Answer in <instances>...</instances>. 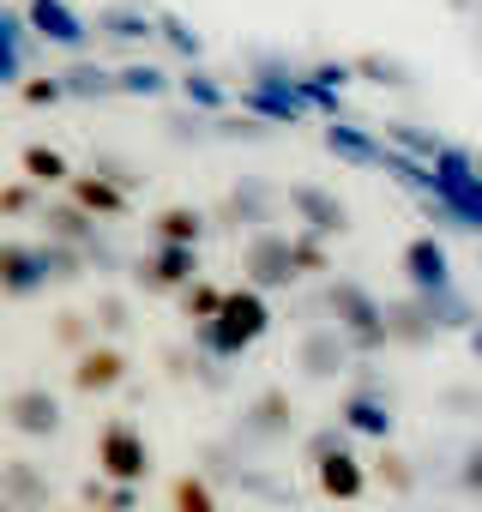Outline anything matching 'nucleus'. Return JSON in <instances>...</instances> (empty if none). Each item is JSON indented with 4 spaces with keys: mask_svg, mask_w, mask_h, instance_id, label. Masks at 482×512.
Segmentation results:
<instances>
[{
    "mask_svg": "<svg viewBox=\"0 0 482 512\" xmlns=\"http://www.w3.org/2000/svg\"><path fill=\"white\" fill-rule=\"evenodd\" d=\"M266 332H272V302H266V290H254V284L229 290L217 320H193V326H187L193 350L211 356V362H223V368H229L235 356H248Z\"/></svg>",
    "mask_w": 482,
    "mask_h": 512,
    "instance_id": "1",
    "label": "nucleus"
},
{
    "mask_svg": "<svg viewBox=\"0 0 482 512\" xmlns=\"http://www.w3.org/2000/svg\"><path fill=\"white\" fill-rule=\"evenodd\" d=\"M320 308H326V320L356 344V356H374V350L392 344V332H386V302H374L368 284H356V278H332V284L320 290Z\"/></svg>",
    "mask_w": 482,
    "mask_h": 512,
    "instance_id": "2",
    "label": "nucleus"
},
{
    "mask_svg": "<svg viewBox=\"0 0 482 512\" xmlns=\"http://www.w3.org/2000/svg\"><path fill=\"white\" fill-rule=\"evenodd\" d=\"M241 278H248L254 290H296L302 272H296V235L284 229H248V241H241Z\"/></svg>",
    "mask_w": 482,
    "mask_h": 512,
    "instance_id": "3",
    "label": "nucleus"
},
{
    "mask_svg": "<svg viewBox=\"0 0 482 512\" xmlns=\"http://www.w3.org/2000/svg\"><path fill=\"white\" fill-rule=\"evenodd\" d=\"M199 278V247H175V241H151V253L133 260V284L151 296H181Z\"/></svg>",
    "mask_w": 482,
    "mask_h": 512,
    "instance_id": "4",
    "label": "nucleus"
},
{
    "mask_svg": "<svg viewBox=\"0 0 482 512\" xmlns=\"http://www.w3.org/2000/svg\"><path fill=\"white\" fill-rule=\"evenodd\" d=\"M97 470L109 482H145L151 476V446H145V434L127 416L103 422V434H97Z\"/></svg>",
    "mask_w": 482,
    "mask_h": 512,
    "instance_id": "5",
    "label": "nucleus"
},
{
    "mask_svg": "<svg viewBox=\"0 0 482 512\" xmlns=\"http://www.w3.org/2000/svg\"><path fill=\"white\" fill-rule=\"evenodd\" d=\"M278 211H284V193L272 187V181H260V175H241L229 193H223V205L211 211L223 229H272L278 223Z\"/></svg>",
    "mask_w": 482,
    "mask_h": 512,
    "instance_id": "6",
    "label": "nucleus"
},
{
    "mask_svg": "<svg viewBox=\"0 0 482 512\" xmlns=\"http://www.w3.org/2000/svg\"><path fill=\"white\" fill-rule=\"evenodd\" d=\"M25 25H31V37L37 43H49V49H67V55H85L91 49V19H79L67 0H25Z\"/></svg>",
    "mask_w": 482,
    "mask_h": 512,
    "instance_id": "7",
    "label": "nucleus"
},
{
    "mask_svg": "<svg viewBox=\"0 0 482 512\" xmlns=\"http://www.w3.org/2000/svg\"><path fill=\"white\" fill-rule=\"evenodd\" d=\"M338 422L350 428V434H368V440H392V398H386V386L374 380V368H362V380L344 392V404H338Z\"/></svg>",
    "mask_w": 482,
    "mask_h": 512,
    "instance_id": "8",
    "label": "nucleus"
},
{
    "mask_svg": "<svg viewBox=\"0 0 482 512\" xmlns=\"http://www.w3.org/2000/svg\"><path fill=\"white\" fill-rule=\"evenodd\" d=\"M49 290V266H43V241H0V302H31Z\"/></svg>",
    "mask_w": 482,
    "mask_h": 512,
    "instance_id": "9",
    "label": "nucleus"
},
{
    "mask_svg": "<svg viewBox=\"0 0 482 512\" xmlns=\"http://www.w3.org/2000/svg\"><path fill=\"white\" fill-rule=\"evenodd\" d=\"M290 434H296V404H290L284 386H266L248 410H241V428H235L241 446H278Z\"/></svg>",
    "mask_w": 482,
    "mask_h": 512,
    "instance_id": "10",
    "label": "nucleus"
},
{
    "mask_svg": "<svg viewBox=\"0 0 482 512\" xmlns=\"http://www.w3.org/2000/svg\"><path fill=\"white\" fill-rule=\"evenodd\" d=\"M350 356H356V344L326 320V326H308L302 338H296V368H302V380H338V374H350Z\"/></svg>",
    "mask_w": 482,
    "mask_h": 512,
    "instance_id": "11",
    "label": "nucleus"
},
{
    "mask_svg": "<svg viewBox=\"0 0 482 512\" xmlns=\"http://www.w3.org/2000/svg\"><path fill=\"white\" fill-rule=\"evenodd\" d=\"M0 416H7V428L25 434V440H55L61 422H67V416H61V398H55L49 386H19V392H7Z\"/></svg>",
    "mask_w": 482,
    "mask_h": 512,
    "instance_id": "12",
    "label": "nucleus"
},
{
    "mask_svg": "<svg viewBox=\"0 0 482 512\" xmlns=\"http://www.w3.org/2000/svg\"><path fill=\"white\" fill-rule=\"evenodd\" d=\"M127 374H133V362L115 344H91V350L73 356V392L79 398H109V392L127 386Z\"/></svg>",
    "mask_w": 482,
    "mask_h": 512,
    "instance_id": "13",
    "label": "nucleus"
},
{
    "mask_svg": "<svg viewBox=\"0 0 482 512\" xmlns=\"http://www.w3.org/2000/svg\"><path fill=\"white\" fill-rule=\"evenodd\" d=\"M284 205L302 217V229H314V235H326V241L350 235V211H344V199H338V193H326L320 181H296V187L284 193Z\"/></svg>",
    "mask_w": 482,
    "mask_h": 512,
    "instance_id": "14",
    "label": "nucleus"
},
{
    "mask_svg": "<svg viewBox=\"0 0 482 512\" xmlns=\"http://www.w3.org/2000/svg\"><path fill=\"white\" fill-rule=\"evenodd\" d=\"M404 278H410V290L416 296H446V290H458L452 284V260H446V247L434 241V235H416L410 247H404Z\"/></svg>",
    "mask_w": 482,
    "mask_h": 512,
    "instance_id": "15",
    "label": "nucleus"
},
{
    "mask_svg": "<svg viewBox=\"0 0 482 512\" xmlns=\"http://www.w3.org/2000/svg\"><path fill=\"white\" fill-rule=\"evenodd\" d=\"M91 31L103 43H151L157 37V13L145 7V0H103L97 19H91Z\"/></svg>",
    "mask_w": 482,
    "mask_h": 512,
    "instance_id": "16",
    "label": "nucleus"
},
{
    "mask_svg": "<svg viewBox=\"0 0 482 512\" xmlns=\"http://www.w3.org/2000/svg\"><path fill=\"white\" fill-rule=\"evenodd\" d=\"M368 482H374V470L344 446V452H332V458H320L314 464V488L326 494V500H338V506H350V500H362L368 494Z\"/></svg>",
    "mask_w": 482,
    "mask_h": 512,
    "instance_id": "17",
    "label": "nucleus"
},
{
    "mask_svg": "<svg viewBox=\"0 0 482 512\" xmlns=\"http://www.w3.org/2000/svg\"><path fill=\"white\" fill-rule=\"evenodd\" d=\"M67 199H79L97 223H109V217H127V205H133V193L121 187V181H109V175H97V169H73V181H67Z\"/></svg>",
    "mask_w": 482,
    "mask_h": 512,
    "instance_id": "18",
    "label": "nucleus"
},
{
    "mask_svg": "<svg viewBox=\"0 0 482 512\" xmlns=\"http://www.w3.org/2000/svg\"><path fill=\"white\" fill-rule=\"evenodd\" d=\"M31 49H37V37H31V25H25V13L0 7V91H7V85H25Z\"/></svg>",
    "mask_w": 482,
    "mask_h": 512,
    "instance_id": "19",
    "label": "nucleus"
},
{
    "mask_svg": "<svg viewBox=\"0 0 482 512\" xmlns=\"http://www.w3.org/2000/svg\"><path fill=\"white\" fill-rule=\"evenodd\" d=\"M386 332H392V344H398V350H428V344L440 338V320H434V314H428V302L410 290L404 302H392V308H386Z\"/></svg>",
    "mask_w": 482,
    "mask_h": 512,
    "instance_id": "20",
    "label": "nucleus"
},
{
    "mask_svg": "<svg viewBox=\"0 0 482 512\" xmlns=\"http://www.w3.org/2000/svg\"><path fill=\"white\" fill-rule=\"evenodd\" d=\"M0 500L19 512H43L49 506V470H37L31 458H7L0 464Z\"/></svg>",
    "mask_w": 482,
    "mask_h": 512,
    "instance_id": "21",
    "label": "nucleus"
},
{
    "mask_svg": "<svg viewBox=\"0 0 482 512\" xmlns=\"http://www.w3.org/2000/svg\"><path fill=\"white\" fill-rule=\"evenodd\" d=\"M61 85H67V103H109V97H121L115 67H103V61H91V55H73V61L61 67Z\"/></svg>",
    "mask_w": 482,
    "mask_h": 512,
    "instance_id": "22",
    "label": "nucleus"
},
{
    "mask_svg": "<svg viewBox=\"0 0 482 512\" xmlns=\"http://www.w3.org/2000/svg\"><path fill=\"white\" fill-rule=\"evenodd\" d=\"M37 223H43L49 241H73V247H91V241H97V217H91L79 199H43Z\"/></svg>",
    "mask_w": 482,
    "mask_h": 512,
    "instance_id": "23",
    "label": "nucleus"
},
{
    "mask_svg": "<svg viewBox=\"0 0 482 512\" xmlns=\"http://www.w3.org/2000/svg\"><path fill=\"white\" fill-rule=\"evenodd\" d=\"M205 211L199 205H163L157 217H151V241H175V247H199L205 241Z\"/></svg>",
    "mask_w": 482,
    "mask_h": 512,
    "instance_id": "24",
    "label": "nucleus"
},
{
    "mask_svg": "<svg viewBox=\"0 0 482 512\" xmlns=\"http://www.w3.org/2000/svg\"><path fill=\"white\" fill-rule=\"evenodd\" d=\"M115 85H121V97L157 103V97L175 85V73H169V67H157V61H121V67H115Z\"/></svg>",
    "mask_w": 482,
    "mask_h": 512,
    "instance_id": "25",
    "label": "nucleus"
},
{
    "mask_svg": "<svg viewBox=\"0 0 482 512\" xmlns=\"http://www.w3.org/2000/svg\"><path fill=\"white\" fill-rule=\"evenodd\" d=\"M326 151H332L338 163H356V169H380V163H386V151H380L362 127H344V121L326 127Z\"/></svg>",
    "mask_w": 482,
    "mask_h": 512,
    "instance_id": "26",
    "label": "nucleus"
},
{
    "mask_svg": "<svg viewBox=\"0 0 482 512\" xmlns=\"http://www.w3.org/2000/svg\"><path fill=\"white\" fill-rule=\"evenodd\" d=\"M19 169H25V181H37V187H67V181H73V163H67L55 145H43V139H31V145L19 151Z\"/></svg>",
    "mask_w": 482,
    "mask_h": 512,
    "instance_id": "27",
    "label": "nucleus"
},
{
    "mask_svg": "<svg viewBox=\"0 0 482 512\" xmlns=\"http://www.w3.org/2000/svg\"><path fill=\"white\" fill-rule=\"evenodd\" d=\"M175 85H181L187 109H205V115H223V109H229V85H223L217 73H205L199 61H193V67H187V73H181Z\"/></svg>",
    "mask_w": 482,
    "mask_h": 512,
    "instance_id": "28",
    "label": "nucleus"
},
{
    "mask_svg": "<svg viewBox=\"0 0 482 512\" xmlns=\"http://www.w3.org/2000/svg\"><path fill=\"white\" fill-rule=\"evenodd\" d=\"M79 500H85V506H97V512H139V482L91 476V482H79Z\"/></svg>",
    "mask_w": 482,
    "mask_h": 512,
    "instance_id": "29",
    "label": "nucleus"
},
{
    "mask_svg": "<svg viewBox=\"0 0 482 512\" xmlns=\"http://www.w3.org/2000/svg\"><path fill=\"white\" fill-rule=\"evenodd\" d=\"M169 512H217V488L205 470H181L169 482Z\"/></svg>",
    "mask_w": 482,
    "mask_h": 512,
    "instance_id": "30",
    "label": "nucleus"
},
{
    "mask_svg": "<svg viewBox=\"0 0 482 512\" xmlns=\"http://www.w3.org/2000/svg\"><path fill=\"white\" fill-rule=\"evenodd\" d=\"M43 266H49V284H79L91 272V253L73 247V241H49L43 235Z\"/></svg>",
    "mask_w": 482,
    "mask_h": 512,
    "instance_id": "31",
    "label": "nucleus"
},
{
    "mask_svg": "<svg viewBox=\"0 0 482 512\" xmlns=\"http://www.w3.org/2000/svg\"><path fill=\"white\" fill-rule=\"evenodd\" d=\"M157 43H163L175 61H187V67H193V61H199V49H205V37H199L181 13H157Z\"/></svg>",
    "mask_w": 482,
    "mask_h": 512,
    "instance_id": "32",
    "label": "nucleus"
},
{
    "mask_svg": "<svg viewBox=\"0 0 482 512\" xmlns=\"http://www.w3.org/2000/svg\"><path fill=\"white\" fill-rule=\"evenodd\" d=\"M368 470H374V482H380V488H392V494H416V488H422L416 464H410L404 452H392V446H380V458H374Z\"/></svg>",
    "mask_w": 482,
    "mask_h": 512,
    "instance_id": "33",
    "label": "nucleus"
},
{
    "mask_svg": "<svg viewBox=\"0 0 482 512\" xmlns=\"http://www.w3.org/2000/svg\"><path fill=\"white\" fill-rule=\"evenodd\" d=\"M211 127H217V115H205V109H169V115H163L169 145H205Z\"/></svg>",
    "mask_w": 482,
    "mask_h": 512,
    "instance_id": "34",
    "label": "nucleus"
},
{
    "mask_svg": "<svg viewBox=\"0 0 482 512\" xmlns=\"http://www.w3.org/2000/svg\"><path fill=\"white\" fill-rule=\"evenodd\" d=\"M223 296H229V290H217V284L193 278L175 302H181V314H187V326H193V320H217V314H223Z\"/></svg>",
    "mask_w": 482,
    "mask_h": 512,
    "instance_id": "35",
    "label": "nucleus"
},
{
    "mask_svg": "<svg viewBox=\"0 0 482 512\" xmlns=\"http://www.w3.org/2000/svg\"><path fill=\"white\" fill-rule=\"evenodd\" d=\"M296 272H302V278H332L326 235H314V229H302V235H296Z\"/></svg>",
    "mask_w": 482,
    "mask_h": 512,
    "instance_id": "36",
    "label": "nucleus"
},
{
    "mask_svg": "<svg viewBox=\"0 0 482 512\" xmlns=\"http://www.w3.org/2000/svg\"><path fill=\"white\" fill-rule=\"evenodd\" d=\"M19 103H25V109H55V103H67V85H61V73H25V85H19Z\"/></svg>",
    "mask_w": 482,
    "mask_h": 512,
    "instance_id": "37",
    "label": "nucleus"
},
{
    "mask_svg": "<svg viewBox=\"0 0 482 512\" xmlns=\"http://www.w3.org/2000/svg\"><path fill=\"white\" fill-rule=\"evenodd\" d=\"M55 344H61V350H73V356H79V350H91V344H97V320H91V314H73V308H67V314H55Z\"/></svg>",
    "mask_w": 482,
    "mask_h": 512,
    "instance_id": "38",
    "label": "nucleus"
},
{
    "mask_svg": "<svg viewBox=\"0 0 482 512\" xmlns=\"http://www.w3.org/2000/svg\"><path fill=\"white\" fill-rule=\"evenodd\" d=\"M452 488H458V494H470V500H482V434L452 458Z\"/></svg>",
    "mask_w": 482,
    "mask_h": 512,
    "instance_id": "39",
    "label": "nucleus"
},
{
    "mask_svg": "<svg viewBox=\"0 0 482 512\" xmlns=\"http://www.w3.org/2000/svg\"><path fill=\"white\" fill-rule=\"evenodd\" d=\"M37 211H43V187H37V181L0 187V217H37Z\"/></svg>",
    "mask_w": 482,
    "mask_h": 512,
    "instance_id": "40",
    "label": "nucleus"
},
{
    "mask_svg": "<svg viewBox=\"0 0 482 512\" xmlns=\"http://www.w3.org/2000/svg\"><path fill=\"white\" fill-rule=\"evenodd\" d=\"M344 446H350V428H344V422H326V428H314V434L302 440L308 464H320V458H332V452H344Z\"/></svg>",
    "mask_w": 482,
    "mask_h": 512,
    "instance_id": "41",
    "label": "nucleus"
},
{
    "mask_svg": "<svg viewBox=\"0 0 482 512\" xmlns=\"http://www.w3.org/2000/svg\"><path fill=\"white\" fill-rule=\"evenodd\" d=\"M91 320H97V332H127L133 326V308H127V296H97Z\"/></svg>",
    "mask_w": 482,
    "mask_h": 512,
    "instance_id": "42",
    "label": "nucleus"
},
{
    "mask_svg": "<svg viewBox=\"0 0 482 512\" xmlns=\"http://www.w3.org/2000/svg\"><path fill=\"white\" fill-rule=\"evenodd\" d=\"M91 169H97V175H109V181H121L127 193L139 187V169H133V163H121V157H109V151H97V157H91Z\"/></svg>",
    "mask_w": 482,
    "mask_h": 512,
    "instance_id": "43",
    "label": "nucleus"
},
{
    "mask_svg": "<svg viewBox=\"0 0 482 512\" xmlns=\"http://www.w3.org/2000/svg\"><path fill=\"white\" fill-rule=\"evenodd\" d=\"M476 404H482V392H440V410H452V416H476Z\"/></svg>",
    "mask_w": 482,
    "mask_h": 512,
    "instance_id": "44",
    "label": "nucleus"
},
{
    "mask_svg": "<svg viewBox=\"0 0 482 512\" xmlns=\"http://www.w3.org/2000/svg\"><path fill=\"white\" fill-rule=\"evenodd\" d=\"M470 356L482 362V326H470Z\"/></svg>",
    "mask_w": 482,
    "mask_h": 512,
    "instance_id": "45",
    "label": "nucleus"
},
{
    "mask_svg": "<svg viewBox=\"0 0 482 512\" xmlns=\"http://www.w3.org/2000/svg\"><path fill=\"white\" fill-rule=\"evenodd\" d=\"M0 512H19V506H7V500H0Z\"/></svg>",
    "mask_w": 482,
    "mask_h": 512,
    "instance_id": "46",
    "label": "nucleus"
},
{
    "mask_svg": "<svg viewBox=\"0 0 482 512\" xmlns=\"http://www.w3.org/2000/svg\"><path fill=\"white\" fill-rule=\"evenodd\" d=\"M476 422H482V404H476Z\"/></svg>",
    "mask_w": 482,
    "mask_h": 512,
    "instance_id": "47",
    "label": "nucleus"
},
{
    "mask_svg": "<svg viewBox=\"0 0 482 512\" xmlns=\"http://www.w3.org/2000/svg\"><path fill=\"white\" fill-rule=\"evenodd\" d=\"M79 512H97V506H79Z\"/></svg>",
    "mask_w": 482,
    "mask_h": 512,
    "instance_id": "48",
    "label": "nucleus"
}]
</instances>
